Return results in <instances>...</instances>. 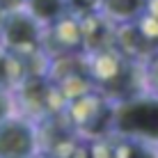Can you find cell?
<instances>
[{"label": "cell", "instance_id": "1", "mask_svg": "<svg viewBox=\"0 0 158 158\" xmlns=\"http://www.w3.org/2000/svg\"><path fill=\"white\" fill-rule=\"evenodd\" d=\"M87 64L94 89L112 103L147 92L142 64L124 57L117 48L103 51L99 55H87Z\"/></svg>", "mask_w": 158, "mask_h": 158}, {"label": "cell", "instance_id": "2", "mask_svg": "<svg viewBox=\"0 0 158 158\" xmlns=\"http://www.w3.org/2000/svg\"><path fill=\"white\" fill-rule=\"evenodd\" d=\"M110 133L158 149V96L142 92L115 103Z\"/></svg>", "mask_w": 158, "mask_h": 158}, {"label": "cell", "instance_id": "3", "mask_svg": "<svg viewBox=\"0 0 158 158\" xmlns=\"http://www.w3.org/2000/svg\"><path fill=\"white\" fill-rule=\"evenodd\" d=\"M112 106L115 103L108 101L101 92H87L78 99L69 101L64 108L71 128L76 131L80 140L85 142H94L106 135H110V124H112Z\"/></svg>", "mask_w": 158, "mask_h": 158}, {"label": "cell", "instance_id": "4", "mask_svg": "<svg viewBox=\"0 0 158 158\" xmlns=\"http://www.w3.org/2000/svg\"><path fill=\"white\" fill-rule=\"evenodd\" d=\"M12 96H14V108L21 110V117L30 119L32 124L55 117L67 108L64 96L46 76H28L12 92Z\"/></svg>", "mask_w": 158, "mask_h": 158}, {"label": "cell", "instance_id": "5", "mask_svg": "<svg viewBox=\"0 0 158 158\" xmlns=\"http://www.w3.org/2000/svg\"><path fill=\"white\" fill-rule=\"evenodd\" d=\"M41 35L44 28L25 9L9 12L5 14L2 28H0V46L23 60H32L41 55Z\"/></svg>", "mask_w": 158, "mask_h": 158}, {"label": "cell", "instance_id": "6", "mask_svg": "<svg viewBox=\"0 0 158 158\" xmlns=\"http://www.w3.org/2000/svg\"><path fill=\"white\" fill-rule=\"evenodd\" d=\"M46 78L60 89V94L64 96L67 103L87 94V92H94L87 55H67L48 60Z\"/></svg>", "mask_w": 158, "mask_h": 158}, {"label": "cell", "instance_id": "7", "mask_svg": "<svg viewBox=\"0 0 158 158\" xmlns=\"http://www.w3.org/2000/svg\"><path fill=\"white\" fill-rule=\"evenodd\" d=\"M115 48L124 57L144 64L158 51V19L151 14H144L135 23L117 25Z\"/></svg>", "mask_w": 158, "mask_h": 158}, {"label": "cell", "instance_id": "8", "mask_svg": "<svg viewBox=\"0 0 158 158\" xmlns=\"http://www.w3.org/2000/svg\"><path fill=\"white\" fill-rule=\"evenodd\" d=\"M37 154V124L21 115H12L0 124V158H32Z\"/></svg>", "mask_w": 158, "mask_h": 158}, {"label": "cell", "instance_id": "9", "mask_svg": "<svg viewBox=\"0 0 158 158\" xmlns=\"http://www.w3.org/2000/svg\"><path fill=\"white\" fill-rule=\"evenodd\" d=\"M37 142H39L41 154H48L53 158H69V154L83 140L76 135L67 115L60 112V115L48 117L37 124Z\"/></svg>", "mask_w": 158, "mask_h": 158}, {"label": "cell", "instance_id": "10", "mask_svg": "<svg viewBox=\"0 0 158 158\" xmlns=\"http://www.w3.org/2000/svg\"><path fill=\"white\" fill-rule=\"evenodd\" d=\"M41 53L48 60L67 57V55H85L78 19H73V16H64V19H60L57 23L44 28Z\"/></svg>", "mask_w": 158, "mask_h": 158}, {"label": "cell", "instance_id": "11", "mask_svg": "<svg viewBox=\"0 0 158 158\" xmlns=\"http://www.w3.org/2000/svg\"><path fill=\"white\" fill-rule=\"evenodd\" d=\"M80 23V37H83V51L85 55H99L103 51L115 48V30L103 14H92L85 19H78Z\"/></svg>", "mask_w": 158, "mask_h": 158}, {"label": "cell", "instance_id": "12", "mask_svg": "<svg viewBox=\"0 0 158 158\" xmlns=\"http://www.w3.org/2000/svg\"><path fill=\"white\" fill-rule=\"evenodd\" d=\"M147 9H149V0H103L101 5V14L112 25L135 23L147 14Z\"/></svg>", "mask_w": 158, "mask_h": 158}, {"label": "cell", "instance_id": "13", "mask_svg": "<svg viewBox=\"0 0 158 158\" xmlns=\"http://www.w3.org/2000/svg\"><path fill=\"white\" fill-rule=\"evenodd\" d=\"M28 76H30L28 60L14 55L12 51L0 46V89L2 92H14Z\"/></svg>", "mask_w": 158, "mask_h": 158}, {"label": "cell", "instance_id": "14", "mask_svg": "<svg viewBox=\"0 0 158 158\" xmlns=\"http://www.w3.org/2000/svg\"><path fill=\"white\" fill-rule=\"evenodd\" d=\"M23 9L41 25V28H48V25L57 23L60 19L69 16L64 0H28Z\"/></svg>", "mask_w": 158, "mask_h": 158}, {"label": "cell", "instance_id": "15", "mask_svg": "<svg viewBox=\"0 0 158 158\" xmlns=\"http://www.w3.org/2000/svg\"><path fill=\"white\" fill-rule=\"evenodd\" d=\"M112 158H158V149L142 144V142L119 138V135H112Z\"/></svg>", "mask_w": 158, "mask_h": 158}, {"label": "cell", "instance_id": "16", "mask_svg": "<svg viewBox=\"0 0 158 158\" xmlns=\"http://www.w3.org/2000/svg\"><path fill=\"white\" fill-rule=\"evenodd\" d=\"M67 2V12L73 19H85L92 14H101L103 0H64Z\"/></svg>", "mask_w": 158, "mask_h": 158}, {"label": "cell", "instance_id": "17", "mask_svg": "<svg viewBox=\"0 0 158 158\" xmlns=\"http://www.w3.org/2000/svg\"><path fill=\"white\" fill-rule=\"evenodd\" d=\"M142 69H144V87H147V92L158 96V51L142 64Z\"/></svg>", "mask_w": 158, "mask_h": 158}, {"label": "cell", "instance_id": "18", "mask_svg": "<svg viewBox=\"0 0 158 158\" xmlns=\"http://www.w3.org/2000/svg\"><path fill=\"white\" fill-rule=\"evenodd\" d=\"M12 115H14V96H12V92L0 89V124L7 122Z\"/></svg>", "mask_w": 158, "mask_h": 158}, {"label": "cell", "instance_id": "19", "mask_svg": "<svg viewBox=\"0 0 158 158\" xmlns=\"http://www.w3.org/2000/svg\"><path fill=\"white\" fill-rule=\"evenodd\" d=\"M25 2H28V0H0V9H2L5 14H9V12H19V9H23V7H25Z\"/></svg>", "mask_w": 158, "mask_h": 158}, {"label": "cell", "instance_id": "20", "mask_svg": "<svg viewBox=\"0 0 158 158\" xmlns=\"http://www.w3.org/2000/svg\"><path fill=\"white\" fill-rule=\"evenodd\" d=\"M147 14H151V16L158 19V0H149V9H147Z\"/></svg>", "mask_w": 158, "mask_h": 158}, {"label": "cell", "instance_id": "21", "mask_svg": "<svg viewBox=\"0 0 158 158\" xmlns=\"http://www.w3.org/2000/svg\"><path fill=\"white\" fill-rule=\"evenodd\" d=\"M32 158H53V156H48V154H41V151H39V154H37V156H32Z\"/></svg>", "mask_w": 158, "mask_h": 158}, {"label": "cell", "instance_id": "22", "mask_svg": "<svg viewBox=\"0 0 158 158\" xmlns=\"http://www.w3.org/2000/svg\"><path fill=\"white\" fill-rule=\"evenodd\" d=\"M2 21H5V12L0 9V28H2Z\"/></svg>", "mask_w": 158, "mask_h": 158}]
</instances>
